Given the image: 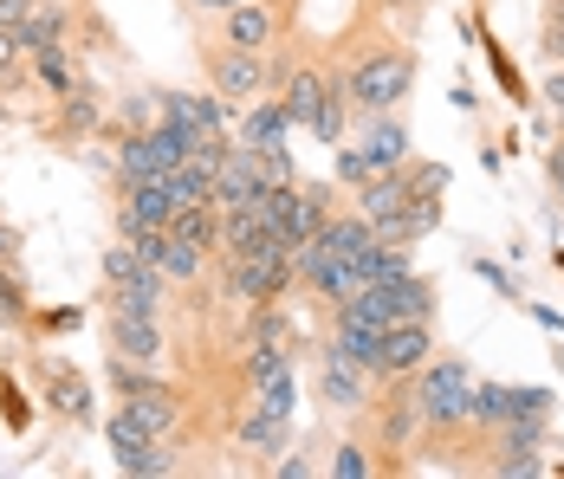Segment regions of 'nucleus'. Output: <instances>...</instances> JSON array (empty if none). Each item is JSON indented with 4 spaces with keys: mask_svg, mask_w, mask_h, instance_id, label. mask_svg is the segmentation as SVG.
Returning <instances> with one entry per match:
<instances>
[{
    "mask_svg": "<svg viewBox=\"0 0 564 479\" xmlns=\"http://www.w3.org/2000/svg\"><path fill=\"white\" fill-rule=\"evenodd\" d=\"M344 98L357 117H377V110H402L415 78H422V53L402 46V40H377V46H357L350 58H338Z\"/></svg>",
    "mask_w": 564,
    "mask_h": 479,
    "instance_id": "1",
    "label": "nucleus"
},
{
    "mask_svg": "<svg viewBox=\"0 0 564 479\" xmlns=\"http://www.w3.org/2000/svg\"><path fill=\"white\" fill-rule=\"evenodd\" d=\"M364 440L377 447L383 473H409V454L422 447V402H415V375L377 382V395L364 402Z\"/></svg>",
    "mask_w": 564,
    "mask_h": 479,
    "instance_id": "2",
    "label": "nucleus"
},
{
    "mask_svg": "<svg viewBox=\"0 0 564 479\" xmlns=\"http://www.w3.org/2000/svg\"><path fill=\"white\" fill-rule=\"evenodd\" d=\"M33 382H40V409L65 427H98V389L72 357H33Z\"/></svg>",
    "mask_w": 564,
    "mask_h": 479,
    "instance_id": "3",
    "label": "nucleus"
},
{
    "mask_svg": "<svg viewBox=\"0 0 564 479\" xmlns=\"http://www.w3.org/2000/svg\"><path fill=\"white\" fill-rule=\"evenodd\" d=\"M202 72H208V91L227 110H240V105H253V98L273 91L267 53H240V46H221V40H202Z\"/></svg>",
    "mask_w": 564,
    "mask_h": 479,
    "instance_id": "4",
    "label": "nucleus"
},
{
    "mask_svg": "<svg viewBox=\"0 0 564 479\" xmlns=\"http://www.w3.org/2000/svg\"><path fill=\"white\" fill-rule=\"evenodd\" d=\"M46 137H53L58 150L105 143V137H111V98H105L91 78H78V85H72V91L53 105V117H46Z\"/></svg>",
    "mask_w": 564,
    "mask_h": 479,
    "instance_id": "5",
    "label": "nucleus"
},
{
    "mask_svg": "<svg viewBox=\"0 0 564 479\" xmlns=\"http://www.w3.org/2000/svg\"><path fill=\"white\" fill-rule=\"evenodd\" d=\"M338 91V58H292V72L280 78V98L285 117H292V130H312V117H318V105Z\"/></svg>",
    "mask_w": 564,
    "mask_h": 479,
    "instance_id": "6",
    "label": "nucleus"
},
{
    "mask_svg": "<svg viewBox=\"0 0 564 479\" xmlns=\"http://www.w3.org/2000/svg\"><path fill=\"white\" fill-rule=\"evenodd\" d=\"M370 395H377V375L357 370L338 344H318V402H325L332 415H364Z\"/></svg>",
    "mask_w": 564,
    "mask_h": 479,
    "instance_id": "7",
    "label": "nucleus"
},
{
    "mask_svg": "<svg viewBox=\"0 0 564 479\" xmlns=\"http://www.w3.org/2000/svg\"><path fill=\"white\" fill-rule=\"evenodd\" d=\"M111 422H123L130 434H143V440H175V427H182V402H175V389H170V382H156V389L117 395Z\"/></svg>",
    "mask_w": 564,
    "mask_h": 479,
    "instance_id": "8",
    "label": "nucleus"
},
{
    "mask_svg": "<svg viewBox=\"0 0 564 479\" xmlns=\"http://www.w3.org/2000/svg\"><path fill=\"white\" fill-rule=\"evenodd\" d=\"M215 40L221 46H240V53H267V46L285 40V20L267 0H234L227 13H215Z\"/></svg>",
    "mask_w": 564,
    "mask_h": 479,
    "instance_id": "9",
    "label": "nucleus"
},
{
    "mask_svg": "<svg viewBox=\"0 0 564 479\" xmlns=\"http://www.w3.org/2000/svg\"><path fill=\"white\" fill-rule=\"evenodd\" d=\"M175 182L170 175H150V182H130L117 188V240H130L137 227H170L175 220Z\"/></svg>",
    "mask_w": 564,
    "mask_h": 479,
    "instance_id": "10",
    "label": "nucleus"
},
{
    "mask_svg": "<svg viewBox=\"0 0 564 479\" xmlns=\"http://www.w3.org/2000/svg\"><path fill=\"white\" fill-rule=\"evenodd\" d=\"M435 357V324L422 318H402V324H383V357H377V382L390 375H415L422 363Z\"/></svg>",
    "mask_w": 564,
    "mask_h": 479,
    "instance_id": "11",
    "label": "nucleus"
},
{
    "mask_svg": "<svg viewBox=\"0 0 564 479\" xmlns=\"http://www.w3.org/2000/svg\"><path fill=\"white\" fill-rule=\"evenodd\" d=\"M350 143L364 150V162H370V168H395V162H409V150H415V137H409V123H402L395 110L357 117V123H350Z\"/></svg>",
    "mask_w": 564,
    "mask_h": 479,
    "instance_id": "12",
    "label": "nucleus"
},
{
    "mask_svg": "<svg viewBox=\"0 0 564 479\" xmlns=\"http://www.w3.org/2000/svg\"><path fill=\"white\" fill-rule=\"evenodd\" d=\"M98 279H105V292H143V298L170 305V279H163L156 266H143L130 240H117V247H105V253H98Z\"/></svg>",
    "mask_w": 564,
    "mask_h": 479,
    "instance_id": "13",
    "label": "nucleus"
},
{
    "mask_svg": "<svg viewBox=\"0 0 564 479\" xmlns=\"http://www.w3.org/2000/svg\"><path fill=\"white\" fill-rule=\"evenodd\" d=\"M156 117L175 123L188 143H202V137H215V130L227 123V105L215 98V91H156Z\"/></svg>",
    "mask_w": 564,
    "mask_h": 479,
    "instance_id": "14",
    "label": "nucleus"
},
{
    "mask_svg": "<svg viewBox=\"0 0 564 479\" xmlns=\"http://www.w3.org/2000/svg\"><path fill=\"white\" fill-rule=\"evenodd\" d=\"M105 344L137 363H163V350H170L163 318H143V312H105Z\"/></svg>",
    "mask_w": 564,
    "mask_h": 479,
    "instance_id": "15",
    "label": "nucleus"
},
{
    "mask_svg": "<svg viewBox=\"0 0 564 479\" xmlns=\"http://www.w3.org/2000/svg\"><path fill=\"white\" fill-rule=\"evenodd\" d=\"M72 20H78V0H26L20 13V46L40 53V46H72Z\"/></svg>",
    "mask_w": 564,
    "mask_h": 479,
    "instance_id": "16",
    "label": "nucleus"
},
{
    "mask_svg": "<svg viewBox=\"0 0 564 479\" xmlns=\"http://www.w3.org/2000/svg\"><path fill=\"white\" fill-rule=\"evenodd\" d=\"M260 195H267L260 156H253L247 143H227L221 168H215V202H221V208H247V202H260Z\"/></svg>",
    "mask_w": 564,
    "mask_h": 479,
    "instance_id": "17",
    "label": "nucleus"
},
{
    "mask_svg": "<svg viewBox=\"0 0 564 479\" xmlns=\"http://www.w3.org/2000/svg\"><path fill=\"white\" fill-rule=\"evenodd\" d=\"M285 440H292V415H273V409H260V402H247V409L234 415V447L253 454L260 467H267V454H285Z\"/></svg>",
    "mask_w": 564,
    "mask_h": 479,
    "instance_id": "18",
    "label": "nucleus"
},
{
    "mask_svg": "<svg viewBox=\"0 0 564 479\" xmlns=\"http://www.w3.org/2000/svg\"><path fill=\"white\" fill-rule=\"evenodd\" d=\"M474 46H480V53H487V65H494V78H500V98H507L512 110H532V98H539V91H532V85H525V72L512 65L507 40H494V26H487V13H480V7H474Z\"/></svg>",
    "mask_w": 564,
    "mask_h": 479,
    "instance_id": "19",
    "label": "nucleus"
},
{
    "mask_svg": "<svg viewBox=\"0 0 564 479\" xmlns=\"http://www.w3.org/2000/svg\"><path fill=\"white\" fill-rule=\"evenodd\" d=\"M26 78H33V91L40 98H65L78 78H85V65H78V53L72 46H40V53H26Z\"/></svg>",
    "mask_w": 564,
    "mask_h": 479,
    "instance_id": "20",
    "label": "nucleus"
},
{
    "mask_svg": "<svg viewBox=\"0 0 564 479\" xmlns=\"http://www.w3.org/2000/svg\"><path fill=\"white\" fill-rule=\"evenodd\" d=\"M344 208V188L338 182H312V175H299V214H292V247H305L332 214Z\"/></svg>",
    "mask_w": 564,
    "mask_h": 479,
    "instance_id": "21",
    "label": "nucleus"
},
{
    "mask_svg": "<svg viewBox=\"0 0 564 479\" xmlns=\"http://www.w3.org/2000/svg\"><path fill=\"white\" fill-rule=\"evenodd\" d=\"M247 117H240V137L234 143H247V150H273V143H292V117H285V105L267 91V98H253V105H240Z\"/></svg>",
    "mask_w": 564,
    "mask_h": 479,
    "instance_id": "22",
    "label": "nucleus"
},
{
    "mask_svg": "<svg viewBox=\"0 0 564 479\" xmlns=\"http://www.w3.org/2000/svg\"><path fill=\"white\" fill-rule=\"evenodd\" d=\"M170 233L182 240V247H195V253H221V202H182L170 220Z\"/></svg>",
    "mask_w": 564,
    "mask_h": 479,
    "instance_id": "23",
    "label": "nucleus"
},
{
    "mask_svg": "<svg viewBox=\"0 0 564 479\" xmlns=\"http://www.w3.org/2000/svg\"><path fill=\"white\" fill-rule=\"evenodd\" d=\"M312 240H318V247H325L332 260H357V253H364V247H370L377 233H370V220H364V214H357L350 202H344V208L332 214V220H325V227H318Z\"/></svg>",
    "mask_w": 564,
    "mask_h": 479,
    "instance_id": "24",
    "label": "nucleus"
},
{
    "mask_svg": "<svg viewBox=\"0 0 564 479\" xmlns=\"http://www.w3.org/2000/svg\"><path fill=\"white\" fill-rule=\"evenodd\" d=\"M325 473L332 479H377L383 473V460H377V447H370L364 434H344L338 447L325 454Z\"/></svg>",
    "mask_w": 564,
    "mask_h": 479,
    "instance_id": "25",
    "label": "nucleus"
},
{
    "mask_svg": "<svg viewBox=\"0 0 564 479\" xmlns=\"http://www.w3.org/2000/svg\"><path fill=\"white\" fill-rule=\"evenodd\" d=\"M0 330L7 337H33V298H26L20 266H0Z\"/></svg>",
    "mask_w": 564,
    "mask_h": 479,
    "instance_id": "26",
    "label": "nucleus"
},
{
    "mask_svg": "<svg viewBox=\"0 0 564 479\" xmlns=\"http://www.w3.org/2000/svg\"><path fill=\"white\" fill-rule=\"evenodd\" d=\"M507 415H512V382L474 375V434H494Z\"/></svg>",
    "mask_w": 564,
    "mask_h": 479,
    "instance_id": "27",
    "label": "nucleus"
},
{
    "mask_svg": "<svg viewBox=\"0 0 564 479\" xmlns=\"http://www.w3.org/2000/svg\"><path fill=\"white\" fill-rule=\"evenodd\" d=\"M156 382H163V363H137V357L105 350V389L111 395H137V389H156Z\"/></svg>",
    "mask_w": 564,
    "mask_h": 479,
    "instance_id": "28",
    "label": "nucleus"
},
{
    "mask_svg": "<svg viewBox=\"0 0 564 479\" xmlns=\"http://www.w3.org/2000/svg\"><path fill=\"white\" fill-rule=\"evenodd\" d=\"M150 123H156V85H130L123 98H111V137L150 130Z\"/></svg>",
    "mask_w": 564,
    "mask_h": 479,
    "instance_id": "29",
    "label": "nucleus"
},
{
    "mask_svg": "<svg viewBox=\"0 0 564 479\" xmlns=\"http://www.w3.org/2000/svg\"><path fill=\"white\" fill-rule=\"evenodd\" d=\"M0 427H7L13 440H20V434H33V395H26L7 370H0Z\"/></svg>",
    "mask_w": 564,
    "mask_h": 479,
    "instance_id": "30",
    "label": "nucleus"
},
{
    "mask_svg": "<svg viewBox=\"0 0 564 479\" xmlns=\"http://www.w3.org/2000/svg\"><path fill=\"white\" fill-rule=\"evenodd\" d=\"M0 91H33V78H26V46H20L13 26H0Z\"/></svg>",
    "mask_w": 564,
    "mask_h": 479,
    "instance_id": "31",
    "label": "nucleus"
},
{
    "mask_svg": "<svg viewBox=\"0 0 564 479\" xmlns=\"http://www.w3.org/2000/svg\"><path fill=\"white\" fill-rule=\"evenodd\" d=\"M539 58L564 65V0H539Z\"/></svg>",
    "mask_w": 564,
    "mask_h": 479,
    "instance_id": "32",
    "label": "nucleus"
},
{
    "mask_svg": "<svg viewBox=\"0 0 564 479\" xmlns=\"http://www.w3.org/2000/svg\"><path fill=\"white\" fill-rule=\"evenodd\" d=\"M318 454H325V447H318V440H305L299 454H285V460H267V473H273V479H312V473H325V460H318Z\"/></svg>",
    "mask_w": 564,
    "mask_h": 479,
    "instance_id": "33",
    "label": "nucleus"
},
{
    "mask_svg": "<svg viewBox=\"0 0 564 479\" xmlns=\"http://www.w3.org/2000/svg\"><path fill=\"white\" fill-rule=\"evenodd\" d=\"M72 330H85V305H58V312L33 305V337H72Z\"/></svg>",
    "mask_w": 564,
    "mask_h": 479,
    "instance_id": "34",
    "label": "nucleus"
},
{
    "mask_svg": "<svg viewBox=\"0 0 564 479\" xmlns=\"http://www.w3.org/2000/svg\"><path fill=\"white\" fill-rule=\"evenodd\" d=\"M253 156H260V175H267V188H285V182H299V156H292V143L253 150Z\"/></svg>",
    "mask_w": 564,
    "mask_h": 479,
    "instance_id": "35",
    "label": "nucleus"
},
{
    "mask_svg": "<svg viewBox=\"0 0 564 479\" xmlns=\"http://www.w3.org/2000/svg\"><path fill=\"white\" fill-rule=\"evenodd\" d=\"M370 175H377V168H370V162H364V150H357V143L344 137V143H338V175H332V182H338L344 195H350V188H364Z\"/></svg>",
    "mask_w": 564,
    "mask_h": 479,
    "instance_id": "36",
    "label": "nucleus"
},
{
    "mask_svg": "<svg viewBox=\"0 0 564 479\" xmlns=\"http://www.w3.org/2000/svg\"><path fill=\"white\" fill-rule=\"evenodd\" d=\"M253 402H260V409H273V415H292V409H299V382H292V370L273 375V382H260V389H253Z\"/></svg>",
    "mask_w": 564,
    "mask_h": 479,
    "instance_id": "37",
    "label": "nucleus"
},
{
    "mask_svg": "<svg viewBox=\"0 0 564 479\" xmlns=\"http://www.w3.org/2000/svg\"><path fill=\"white\" fill-rule=\"evenodd\" d=\"M467 272H474V279H487V285H494L500 298H512V305L525 298V285H519V279H512V272L500 266V260H480V253H474V260H467Z\"/></svg>",
    "mask_w": 564,
    "mask_h": 479,
    "instance_id": "38",
    "label": "nucleus"
},
{
    "mask_svg": "<svg viewBox=\"0 0 564 479\" xmlns=\"http://www.w3.org/2000/svg\"><path fill=\"white\" fill-rule=\"evenodd\" d=\"M370 7L395 13V26H402V33H422V20H429V7H435V0H370Z\"/></svg>",
    "mask_w": 564,
    "mask_h": 479,
    "instance_id": "39",
    "label": "nucleus"
},
{
    "mask_svg": "<svg viewBox=\"0 0 564 479\" xmlns=\"http://www.w3.org/2000/svg\"><path fill=\"white\" fill-rule=\"evenodd\" d=\"M519 312H525V318L539 324V330H552V337H564V312H558V305H539V298H519Z\"/></svg>",
    "mask_w": 564,
    "mask_h": 479,
    "instance_id": "40",
    "label": "nucleus"
},
{
    "mask_svg": "<svg viewBox=\"0 0 564 479\" xmlns=\"http://www.w3.org/2000/svg\"><path fill=\"white\" fill-rule=\"evenodd\" d=\"M539 98L552 105V117H564V65H552V72H545V85H539Z\"/></svg>",
    "mask_w": 564,
    "mask_h": 479,
    "instance_id": "41",
    "label": "nucleus"
},
{
    "mask_svg": "<svg viewBox=\"0 0 564 479\" xmlns=\"http://www.w3.org/2000/svg\"><path fill=\"white\" fill-rule=\"evenodd\" d=\"M20 253H26L20 227H7V220H0V266H20Z\"/></svg>",
    "mask_w": 564,
    "mask_h": 479,
    "instance_id": "42",
    "label": "nucleus"
},
{
    "mask_svg": "<svg viewBox=\"0 0 564 479\" xmlns=\"http://www.w3.org/2000/svg\"><path fill=\"white\" fill-rule=\"evenodd\" d=\"M545 175H552V195H558V208H564V162H545Z\"/></svg>",
    "mask_w": 564,
    "mask_h": 479,
    "instance_id": "43",
    "label": "nucleus"
},
{
    "mask_svg": "<svg viewBox=\"0 0 564 479\" xmlns=\"http://www.w3.org/2000/svg\"><path fill=\"white\" fill-rule=\"evenodd\" d=\"M182 7H195V13H227L234 0H182Z\"/></svg>",
    "mask_w": 564,
    "mask_h": 479,
    "instance_id": "44",
    "label": "nucleus"
},
{
    "mask_svg": "<svg viewBox=\"0 0 564 479\" xmlns=\"http://www.w3.org/2000/svg\"><path fill=\"white\" fill-rule=\"evenodd\" d=\"M0 123H13V110H7V98H0Z\"/></svg>",
    "mask_w": 564,
    "mask_h": 479,
    "instance_id": "45",
    "label": "nucleus"
},
{
    "mask_svg": "<svg viewBox=\"0 0 564 479\" xmlns=\"http://www.w3.org/2000/svg\"><path fill=\"white\" fill-rule=\"evenodd\" d=\"M558 363H564V344H558Z\"/></svg>",
    "mask_w": 564,
    "mask_h": 479,
    "instance_id": "46",
    "label": "nucleus"
},
{
    "mask_svg": "<svg viewBox=\"0 0 564 479\" xmlns=\"http://www.w3.org/2000/svg\"><path fill=\"white\" fill-rule=\"evenodd\" d=\"M474 7H487V0H474Z\"/></svg>",
    "mask_w": 564,
    "mask_h": 479,
    "instance_id": "47",
    "label": "nucleus"
}]
</instances>
